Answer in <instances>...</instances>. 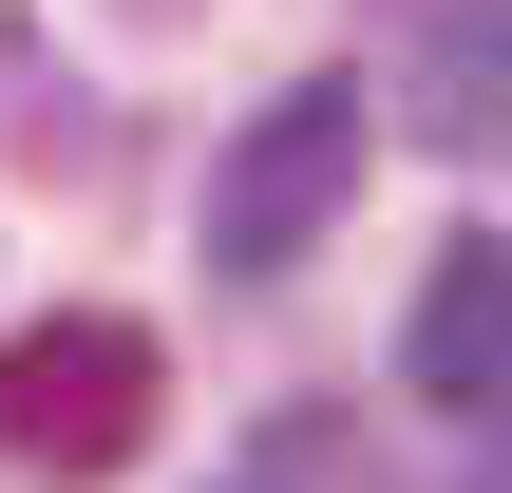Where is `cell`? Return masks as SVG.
<instances>
[{
  "label": "cell",
  "mask_w": 512,
  "mask_h": 493,
  "mask_svg": "<svg viewBox=\"0 0 512 493\" xmlns=\"http://www.w3.org/2000/svg\"><path fill=\"white\" fill-rule=\"evenodd\" d=\"M152 418H171L152 323H114V304L0 323V475H19V493H95V475H133V456H152Z\"/></svg>",
  "instance_id": "obj_1"
},
{
  "label": "cell",
  "mask_w": 512,
  "mask_h": 493,
  "mask_svg": "<svg viewBox=\"0 0 512 493\" xmlns=\"http://www.w3.org/2000/svg\"><path fill=\"white\" fill-rule=\"evenodd\" d=\"M361 152H380V95H361V76H285V95L209 152V266H228V285H285V266L361 209Z\"/></svg>",
  "instance_id": "obj_2"
},
{
  "label": "cell",
  "mask_w": 512,
  "mask_h": 493,
  "mask_svg": "<svg viewBox=\"0 0 512 493\" xmlns=\"http://www.w3.org/2000/svg\"><path fill=\"white\" fill-rule=\"evenodd\" d=\"M399 133L418 152H512V0H399Z\"/></svg>",
  "instance_id": "obj_3"
},
{
  "label": "cell",
  "mask_w": 512,
  "mask_h": 493,
  "mask_svg": "<svg viewBox=\"0 0 512 493\" xmlns=\"http://www.w3.org/2000/svg\"><path fill=\"white\" fill-rule=\"evenodd\" d=\"M399 380H418L437 418H494V399H512V247H494V228H456V247L418 266V323H399Z\"/></svg>",
  "instance_id": "obj_4"
},
{
  "label": "cell",
  "mask_w": 512,
  "mask_h": 493,
  "mask_svg": "<svg viewBox=\"0 0 512 493\" xmlns=\"http://www.w3.org/2000/svg\"><path fill=\"white\" fill-rule=\"evenodd\" d=\"M456 493H512V399L475 418V475H456Z\"/></svg>",
  "instance_id": "obj_5"
},
{
  "label": "cell",
  "mask_w": 512,
  "mask_h": 493,
  "mask_svg": "<svg viewBox=\"0 0 512 493\" xmlns=\"http://www.w3.org/2000/svg\"><path fill=\"white\" fill-rule=\"evenodd\" d=\"M133 19H190V0H133Z\"/></svg>",
  "instance_id": "obj_6"
}]
</instances>
